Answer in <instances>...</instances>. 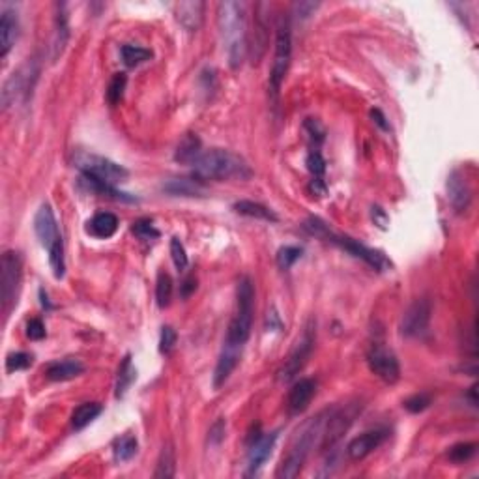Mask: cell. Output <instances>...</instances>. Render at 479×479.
I'll return each instance as SVG.
<instances>
[{"label":"cell","instance_id":"cell-34","mask_svg":"<svg viewBox=\"0 0 479 479\" xmlns=\"http://www.w3.org/2000/svg\"><path fill=\"white\" fill-rule=\"evenodd\" d=\"M301 249L296 246H285L277 251V264L281 270H289L301 258Z\"/></svg>","mask_w":479,"mask_h":479},{"label":"cell","instance_id":"cell-49","mask_svg":"<svg viewBox=\"0 0 479 479\" xmlns=\"http://www.w3.org/2000/svg\"><path fill=\"white\" fill-rule=\"evenodd\" d=\"M371 117H373V120H375V122L378 124V126H380L382 129H389V124L386 122V117H384V115H382V112L378 111V109H375V111H371Z\"/></svg>","mask_w":479,"mask_h":479},{"label":"cell","instance_id":"cell-37","mask_svg":"<svg viewBox=\"0 0 479 479\" xmlns=\"http://www.w3.org/2000/svg\"><path fill=\"white\" fill-rule=\"evenodd\" d=\"M171 257H172V262H174V266H176V270L178 271H184L185 268H187V264H190L184 244H182L178 238L171 239Z\"/></svg>","mask_w":479,"mask_h":479},{"label":"cell","instance_id":"cell-29","mask_svg":"<svg viewBox=\"0 0 479 479\" xmlns=\"http://www.w3.org/2000/svg\"><path fill=\"white\" fill-rule=\"evenodd\" d=\"M120 53H122V60L128 68L141 66V64L152 58V51L144 49V47H137V45H124Z\"/></svg>","mask_w":479,"mask_h":479},{"label":"cell","instance_id":"cell-10","mask_svg":"<svg viewBox=\"0 0 479 479\" xmlns=\"http://www.w3.org/2000/svg\"><path fill=\"white\" fill-rule=\"evenodd\" d=\"M369 369L375 373L380 380L387 382V384H395L401 376L399 360L394 352L387 351L386 346L382 344H373V348L367 354Z\"/></svg>","mask_w":479,"mask_h":479},{"label":"cell","instance_id":"cell-14","mask_svg":"<svg viewBox=\"0 0 479 479\" xmlns=\"http://www.w3.org/2000/svg\"><path fill=\"white\" fill-rule=\"evenodd\" d=\"M314 394H317V384L311 378H300L294 386L290 387L289 399H287V406H289L290 414H301L308 410V406L311 405Z\"/></svg>","mask_w":479,"mask_h":479},{"label":"cell","instance_id":"cell-11","mask_svg":"<svg viewBox=\"0 0 479 479\" xmlns=\"http://www.w3.org/2000/svg\"><path fill=\"white\" fill-rule=\"evenodd\" d=\"M328 242L333 244V246H339L341 249H344V251H348L356 258H362L365 264H369L371 268H375V270L378 271L387 270V268L392 266L380 251H375V249H371V247L363 246L358 239H352L348 238V236H337V234L332 233L330 234V238H328Z\"/></svg>","mask_w":479,"mask_h":479},{"label":"cell","instance_id":"cell-31","mask_svg":"<svg viewBox=\"0 0 479 479\" xmlns=\"http://www.w3.org/2000/svg\"><path fill=\"white\" fill-rule=\"evenodd\" d=\"M137 448H139V444H137L135 437L126 435V437L118 438L117 444H115V459H117L118 462L131 461V459L135 457Z\"/></svg>","mask_w":479,"mask_h":479},{"label":"cell","instance_id":"cell-45","mask_svg":"<svg viewBox=\"0 0 479 479\" xmlns=\"http://www.w3.org/2000/svg\"><path fill=\"white\" fill-rule=\"evenodd\" d=\"M195 289H197V279L195 277H187L182 283V287H180V294H182V298H190L195 292Z\"/></svg>","mask_w":479,"mask_h":479},{"label":"cell","instance_id":"cell-46","mask_svg":"<svg viewBox=\"0 0 479 479\" xmlns=\"http://www.w3.org/2000/svg\"><path fill=\"white\" fill-rule=\"evenodd\" d=\"M373 219L380 228H386L387 225V215L384 214V210L378 208V206H373Z\"/></svg>","mask_w":479,"mask_h":479},{"label":"cell","instance_id":"cell-43","mask_svg":"<svg viewBox=\"0 0 479 479\" xmlns=\"http://www.w3.org/2000/svg\"><path fill=\"white\" fill-rule=\"evenodd\" d=\"M225 432H227V423H225V419L219 418L217 421H215L212 427H210V432H208V438L210 442L212 444H221L223 438H225Z\"/></svg>","mask_w":479,"mask_h":479},{"label":"cell","instance_id":"cell-25","mask_svg":"<svg viewBox=\"0 0 479 479\" xmlns=\"http://www.w3.org/2000/svg\"><path fill=\"white\" fill-rule=\"evenodd\" d=\"M234 212L239 215H247V217H255V219H262V221H279V217L268 206L253 203V201H239V203L234 204Z\"/></svg>","mask_w":479,"mask_h":479},{"label":"cell","instance_id":"cell-5","mask_svg":"<svg viewBox=\"0 0 479 479\" xmlns=\"http://www.w3.org/2000/svg\"><path fill=\"white\" fill-rule=\"evenodd\" d=\"M253 308H255V289L249 277H242L236 289V313L228 324L225 343L244 346L251 335Z\"/></svg>","mask_w":479,"mask_h":479},{"label":"cell","instance_id":"cell-44","mask_svg":"<svg viewBox=\"0 0 479 479\" xmlns=\"http://www.w3.org/2000/svg\"><path fill=\"white\" fill-rule=\"evenodd\" d=\"M305 129H308L309 137H311L313 141H317V144H320V142L324 141V128L320 126L319 120L308 118V120H305Z\"/></svg>","mask_w":479,"mask_h":479},{"label":"cell","instance_id":"cell-16","mask_svg":"<svg viewBox=\"0 0 479 479\" xmlns=\"http://www.w3.org/2000/svg\"><path fill=\"white\" fill-rule=\"evenodd\" d=\"M448 197L457 212H464L472 203V190L468 180L459 171H453L448 178Z\"/></svg>","mask_w":479,"mask_h":479},{"label":"cell","instance_id":"cell-12","mask_svg":"<svg viewBox=\"0 0 479 479\" xmlns=\"http://www.w3.org/2000/svg\"><path fill=\"white\" fill-rule=\"evenodd\" d=\"M430 322V301L427 298L416 300L406 309L401 320V333L406 337H418L427 332Z\"/></svg>","mask_w":479,"mask_h":479},{"label":"cell","instance_id":"cell-22","mask_svg":"<svg viewBox=\"0 0 479 479\" xmlns=\"http://www.w3.org/2000/svg\"><path fill=\"white\" fill-rule=\"evenodd\" d=\"M203 154V142L195 133H185L174 152V160L184 165H193Z\"/></svg>","mask_w":479,"mask_h":479},{"label":"cell","instance_id":"cell-38","mask_svg":"<svg viewBox=\"0 0 479 479\" xmlns=\"http://www.w3.org/2000/svg\"><path fill=\"white\" fill-rule=\"evenodd\" d=\"M32 356L26 352H15L6 358V371L8 373H15V371H23V369L31 367Z\"/></svg>","mask_w":479,"mask_h":479},{"label":"cell","instance_id":"cell-26","mask_svg":"<svg viewBox=\"0 0 479 479\" xmlns=\"http://www.w3.org/2000/svg\"><path fill=\"white\" fill-rule=\"evenodd\" d=\"M101 412H103V406L99 403H85V405L77 406L72 414V427L75 430L85 429L86 425L92 423Z\"/></svg>","mask_w":479,"mask_h":479},{"label":"cell","instance_id":"cell-42","mask_svg":"<svg viewBox=\"0 0 479 479\" xmlns=\"http://www.w3.org/2000/svg\"><path fill=\"white\" fill-rule=\"evenodd\" d=\"M26 335H28V339H32V341H42V339L47 335V332H45V324H43L40 319L28 320V324H26Z\"/></svg>","mask_w":479,"mask_h":479},{"label":"cell","instance_id":"cell-47","mask_svg":"<svg viewBox=\"0 0 479 479\" xmlns=\"http://www.w3.org/2000/svg\"><path fill=\"white\" fill-rule=\"evenodd\" d=\"M309 190L313 191L314 195H319V197L326 195V185H324V182H322V178H313V180H311V185H309Z\"/></svg>","mask_w":479,"mask_h":479},{"label":"cell","instance_id":"cell-17","mask_svg":"<svg viewBox=\"0 0 479 479\" xmlns=\"http://www.w3.org/2000/svg\"><path fill=\"white\" fill-rule=\"evenodd\" d=\"M386 438V432L384 430H369V432H363L360 437H356L348 444L346 448V453L351 457L352 461H362L367 455H371L375 451Z\"/></svg>","mask_w":479,"mask_h":479},{"label":"cell","instance_id":"cell-15","mask_svg":"<svg viewBox=\"0 0 479 479\" xmlns=\"http://www.w3.org/2000/svg\"><path fill=\"white\" fill-rule=\"evenodd\" d=\"M242 348L244 346H236V344H223V351L219 354L217 365L214 371V386L221 387L228 380V376L233 375V371L238 365L239 358H242Z\"/></svg>","mask_w":479,"mask_h":479},{"label":"cell","instance_id":"cell-18","mask_svg":"<svg viewBox=\"0 0 479 479\" xmlns=\"http://www.w3.org/2000/svg\"><path fill=\"white\" fill-rule=\"evenodd\" d=\"M19 21L17 12L13 8H4L0 15V56L6 58L8 53L12 51L13 43L17 40Z\"/></svg>","mask_w":479,"mask_h":479},{"label":"cell","instance_id":"cell-1","mask_svg":"<svg viewBox=\"0 0 479 479\" xmlns=\"http://www.w3.org/2000/svg\"><path fill=\"white\" fill-rule=\"evenodd\" d=\"M217 26L221 34L223 45L227 49L230 68H239L249 51L247 43L246 4L244 2H219L217 4Z\"/></svg>","mask_w":479,"mask_h":479},{"label":"cell","instance_id":"cell-7","mask_svg":"<svg viewBox=\"0 0 479 479\" xmlns=\"http://www.w3.org/2000/svg\"><path fill=\"white\" fill-rule=\"evenodd\" d=\"M74 165L79 169L83 174L96 178L103 184L115 185L120 182H126L129 172L122 165H118L115 161L107 160L103 156L86 154V152H77L74 156Z\"/></svg>","mask_w":479,"mask_h":479},{"label":"cell","instance_id":"cell-27","mask_svg":"<svg viewBox=\"0 0 479 479\" xmlns=\"http://www.w3.org/2000/svg\"><path fill=\"white\" fill-rule=\"evenodd\" d=\"M266 45H268V25H266L264 19L257 15V19H255V34H253L251 43V55L255 64L264 55Z\"/></svg>","mask_w":479,"mask_h":479},{"label":"cell","instance_id":"cell-35","mask_svg":"<svg viewBox=\"0 0 479 479\" xmlns=\"http://www.w3.org/2000/svg\"><path fill=\"white\" fill-rule=\"evenodd\" d=\"M478 451V446L472 442H461L455 444L453 448L449 449V461L453 462H467L472 459Z\"/></svg>","mask_w":479,"mask_h":479},{"label":"cell","instance_id":"cell-48","mask_svg":"<svg viewBox=\"0 0 479 479\" xmlns=\"http://www.w3.org/2000/svg\"><path fill=\"white\" fill-rule=\"evenodd\" d=\"M317 6L319 4H313V2H300V4H296V10L301 13V17H309V13L317 10Z\"/></svg>","mask_w":479,"mask_h":479},{"label":"cell","instance_id":"cell-23","mask_svg":"<svg viewBox=\"0 0 479 479\" xmlns=\"http://www.w3.org/2000/svg\"><path fill=\"white\" fill-rule=\"evenodd\" d=\"M56 17H55V40H53V60L66 49V43L69 37L68 26V13H66V4H56Z\"/></svg>","mask_w":479,"mask_h":479},{"label":"cell","instance_id":"cell-3","mask_svg":"<svg viewBox=\"0 0 479 479\" xmlns=\"http://www.w3.org/2000/svg\"><path fill=\"white\" fill-rule=\"evenodd\" d=\"M193 171L199 180H247L253 176V171L244 158L223 148L203 152L193 163Z\"/></svg>","mask_w":479,"mask_h":479},{"label":"cell","instance_id":"cell-33","mask_svg":"<svg viewBox=\"0 0 479 479\" xmlns=\"http://www.w3.org/2000/svg\"><path fill=\"white\" fill-rule=\"evenodd\" d=\"M126 85H128V77L126 74H117L109 83V88H107V101L111 105H118L124 98V90H126Z\"/></svg>","mask_w":479,"mask_h":479},{"label":"cell","instance_id":"cell-21","mask_svg":"<svg viewBox=\"0 0 479 479\" xmlns=\"http://www.w3.org/2000/svg\"><path fill=\"white\" fill-rule=\"evenodd\" d=\"M85 365L79 360H62V362L51 363L49 367L45 369V376L53 382H66L72 380L75 376L83 375Z\"/></svg>","mask_w":479,"mask_h":479},{"label":"cell","instance_id":"cell-19","mask_svg":"<svg viewBox=\"0 0 479 479\" xmlns=\"http://www.w3.org/2000/svg\"><path fill=\"white\" fill-rule=\"evenodd\" d=\"M204 8H206V4L199 2V0L180 2V4H176V19L187 32H197L203 25Z\"/></svg>","mask_w":479,"mask_h":479},{"label":"cell","instance_id":"cell-36","mask_svg":"<svg viewBox=\"0 0 479 479\" xmlns=\"http://www.w3.org/2000/svg\"><path fill=\"white\" fill-rule=\"evenodd\" d=\"M131 230H133V234H135L137 238L144 239V242H148V239L160 238V230L154 227L152 219H137V221L133 223Z\"/></svg>","mask_w":479,"mask_h":479},{"label":"cell","instance_id":"cell-9","mask_svg":"<svg viewBox=\"0 0 479 479\" xmlns=\"http://www.w3.org/2000/svg\"><path fill=\"white\" fill-rule=\"evenodd\" d=\"M314 335H317V332H314V322L313 320H309V324L305 326V330H303V333H301V337L296 341L294 348L290 351L289 358L285 360L283 367L279 369V373H277V375H279V380L281 382L294 380L301 369L305 367V363L309 362V358H311V354H313Z\"/></svg>","mask_w":479,"mask_h":479},{"label":"cell","instance_id":"cell-20","mask_svg":"<svg viewBox=\"0 0 479 479\" xmlns=\"http://www.w3.org/2000/svg\"><path fill=\"white\" fill-rule=\"evenodd\" d=\"M161 190L174 197H201L204 185L203 180L199 178H171L161 185Z\"/></svg>","mask_w":479,"mask_h":479},{"label":"cell","instance_id":"cell-39","mask_svg":"<svg viewBox=\"0 0 479 479\" xmlns=\"http://www.w3.org/2000/svg\"><path fill=\"white\" fill-rule=\"evenodd\" d=\"M308 169L309 172L313 174V178H322V176H324L326 161L319 150H313V152L308 156Z\"/></svg>","mask_w":479,"mask_h":479},{"label":"cell","instance_id":"cell-30","mask_svg":"<svg viewBox=\"0 0 479 479\" xmlns=\"http://www.w3.org/2000/svg\"><path fill=\"white\" fill-rule=\"evenodd\" d=\"M174 468H176V459H174V449L171 446L163 448L158 461V468H156L154 478L156 479H169L174 476Z\"/></svg>","mask_w":479,"mask_h":479},{"label":"cell","instance_id":"cell-2","mask_svg":"<svg viewBox=\"0 0 479 479\" xmlns=\"http://www.w3.org/2000/svg\"><path fill=\"white\" fill-rule=\"evenodd\" d=\"M328 418H330V410L320 412L319 416L313 419H309L308 423L303 425L298 432H296L294 440L290 444L289 451L283 457L281 464L277 468L276 478L279 479H292L298 478L303 468V462L311 453V449L314 446L322 444V438H324L326 423H328Z\"/></svg>","mask_w":479,"mask_h":479},{"label":"cell","instance_id":"cell-24","mask_svg":"<svg viewBox=\"0 0 479 479\" xmlns=\"http://www.w3.org/2000/svg\"><path fill=\"white\" fill-rule=\"evenodd\" d=\"M118 230V217L115 214H109V212H101V214H96L88 221V233L96 236V238H111L112 234Z\"/></svg>","mask_w":479,"mask_h":479},{"label":"cell","instance_id":"cell-6","mask_svg":"<svg viewBox=\"0 0 479 479\" xmlns=\"http://www.w3.org/2000/svg\"><path fill=\"white\" fill-rule=\"evenodd\" d=\"M290 60H292V36H290L289 19L281 17L277 23L276 32V53L270 72V92L277 99L281 92V85L289 74Z\"/></svg>","mask_w":479,"mask_h":479},{"label":"cell","instance_id":"cell-41","mask_svg":"<svg viewBox=\"0 0 479 479\" xmlns=\"http://www.w3.org/2000/svg\"><path fill=\"white\" fill-rule=\"evenodd\" d=\"M429 405H430V395H427V394L412 395L410 399L405 401V408L408 412H412V414H419V412H423L425 408H429Z\"/></svg>","mask_w":479,"mask_h":479},{"label":"cell","instance_id":"cell-8","mask_svg":"<svg viewBox=\"0 0 479 479\" xmlns=\"http://www.w3.org/2000/svg\"><path fill=\"white\" fill-rule=\"evenodd\" d=\"M23 279V258L17 251H6L2 255V279H0V290H2V314L8 317L12 309L17 305L19 289Z\"/></svg>","mask_w":479,"mask_h":479},{"label":"cell","instance_id":"cell-32","mask_svg":"<svg viewBox=\"0 0 479 479\" xmlns=\"http://www.w3.org/2000/svg\"><path fill=\"white\" fill-rule=\"evenodd\" d=\"M172 298V279L167 271L158 274V283H156V300L160 308H167Z\"/></svg>","mask_w":479,"mask_h":479},{"label":"cell","instance_id":"cell-40","mask_svg":"<svg viewBox=\"0 0 479 479\" xmlns=\"http://www.w3.org/2000/svg\"><path fill=\"white\" fill-rule=\"evenodd\" d=\"M176 339H178V335H176V332L172 330L171 326H163V330H161V337H160V352L161 354H171L172 348H174V344H176Z\"/></svg>","mask_w":479,"mask_h":479},{"label":"cell","instance_id":"cell-28","mask_svg":"<svg viewBox=\"0 0 479 479\" xmlns=\"http://www.w3.org/2000/svg\"><path fill=\"white\" fill-rule=\"evenodd\" d=\"M137 378V371L131 363V356H126L122 360V365L118 369V378H117V397H124V394L128 392V387L133 384V380Z\"/></svg>","mask_w":479,"mask_h":479},{"label":"cell","instance_id":"cell-4","mask_svg":"<svg viewBox=\"0 0 479 479\" xmlns=\"http://www.w3.org/2000/svg\"><path fill=\"white\" fill-rule=\"evenodd\" d=\"M34 230L47 253H49V262L53 268L56 279L64 277L66 271V260H64V244H62V236L58 233V225H56V217L53 214V208L49 204H43L37 210L36 217H34Z\"/></svg>","mask_w":479,"mask_h":479},{"label":"cell","instance_id":"cell-13","mask_svg":"<svg viewBox=\"0 0 479 479\" xmlns=\"http://www.w3.org/2000/svg\"><path fill=\"white\" fill-rule=\"evenodd\" d=\"M277 442L276 432L270 435H258L249 446V453H247V473L246 476H255V473L262 468L268 457L271 455V449Z\"/></svg>","mask_w":479,"mask_h":479}]
</instances>
